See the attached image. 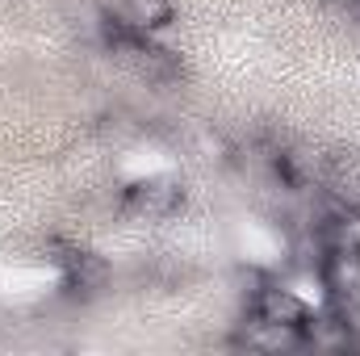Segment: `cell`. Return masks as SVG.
Returning <instances> with one entry per match:
<instances>
[{
    "label": "cell",
    "mask_w": 360,
    "mask_h": 356,
    "mask_svg": "<svg viewBox=\"0 0 360 356\" xmlns=\"http://www.w3.org/2000/svg\"><path fill=\"white\" fill-rule=\"evenodd\" d=\"M235 344H243V348H252V352H281V348H302V331H297V327H285V323H272V319H256V314H252Z\"/></svg>",
    "instance_id": "4"
},
{
    "label": "cell",
    "mask_w": 360,
    "mask_h": 356,
    "mask_svg": "<svg viewBox=\"0 0 360 356\" xmlns=\"http://www.w3.org/2000/svg\"><path fill=\"white\" fill-rule=\"evenodd\" d=\"M126 25L151 34V30H164L172 21V4L168 0H122V13H117Z\"/></svg>",
    "instance_id": "5"
},
{
    "label": "cell",
    "mask_w": 360,
    "mask_h": 356,
    "mask_svg": "<svg viewBox=\"0 0 360 356\" xmlns=\"http://www.w3.org/2000/svg\"><path fill=\"white\" fill-rule=\"evenodd\" d=\"M126 205L134 214H147V218H164L184 205V189L176 180H139L126 189Z\"/></svg>",
    "instance_id": "2"
},
{
    "label": "cell",
    "mask_w": 360,
    "mask_h": 356,
    "mask_svg": "<svg viewBox=\"0 0 360 356\" xmlns=\"http://www.w3.org/2000/svg\"><path fill=\"white\" fill-rule=\"evenodd\" d=\"M327 243H335V248H352L360 252V205H348L344 214H335L331 222H327Z\"/></svg>",
    "instance_id": "6"
},
{
    "label": "cell",
    "mask_w": 360,
    "mask_h": 356,
    "mask_svg": "<svg viewBox=\"0 0 360 356\" xmlns=\"http://www.w3.org/2000/svg\"><path fill=\"white\" fill-rule=\"evenodd\" d=\"M319 276H323V285H327V293H331L335 302H356L360 298V252L327 243L323 265H319Z\"/></svg>",
    "instance_id": "1"
},
{
    "label": "cell",
    "mask_w": 360,
    "mask_h": 356,
    "mask_svg": "<svg viewBox=\"0 0 360 356\" xmlns=\"http://www.w3.org/2000/svg\"><path fill=\"white\" fill-rule=\"evenodd\" d=\"M252 314L256 319H272V323H285V327H306V319L314 314L302 298H293L289 289H276V285H264V289H256V298H252Z\"/></svg>",
    "instance_id": "3"
}]
</instances>
